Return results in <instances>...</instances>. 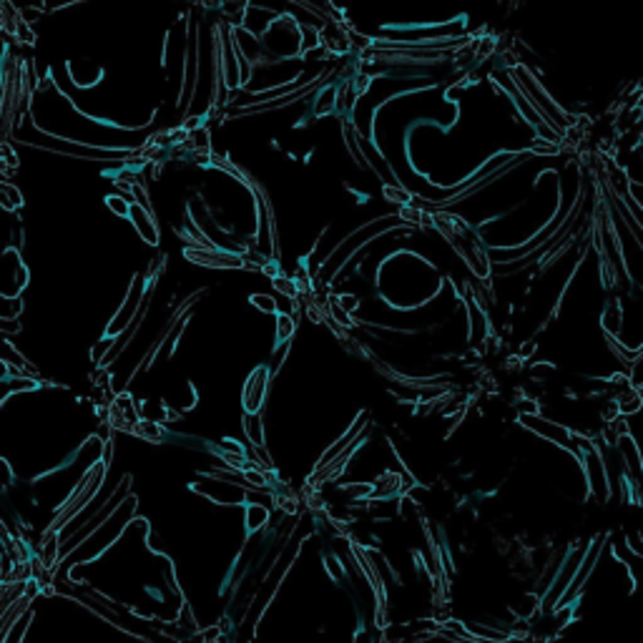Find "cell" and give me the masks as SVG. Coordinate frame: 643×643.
Returning <instances> with one entry per match:
<instances>
[]
</instances>
